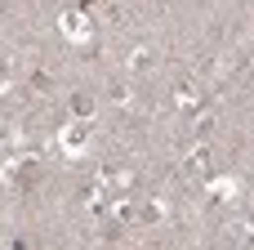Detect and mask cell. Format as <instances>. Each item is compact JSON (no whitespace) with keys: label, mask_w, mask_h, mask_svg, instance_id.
<instances>
[{"label":"cell","mask_w":254,"mask_h":250,"mask_svg":"<svg viewBox=\"0 0 254 250\" xmlns=\"http://www.w3.org/2000/svg\"><path fill=\"white\" fill-rule=\"evenodd\" d=\"M71 107H76V116H85V112H89V107H94V103H89V98H85V94H76V98H71Z\"/></svg>","instance_id":"6da1fadb"}]
</instances>
